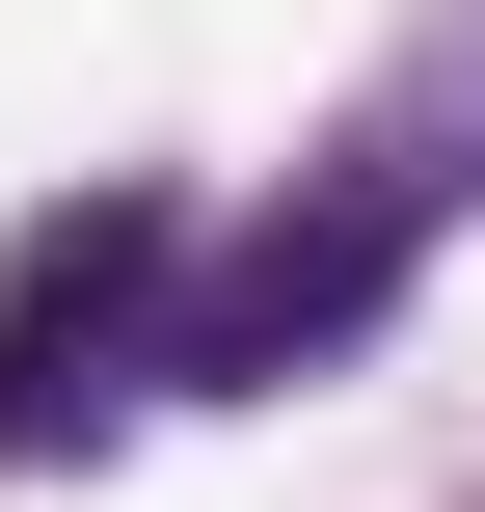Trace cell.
I'll list each match as a JSON object with an SVG mask.
<instances>
[{
  "label": "cell",
  "instance_id": "1",
  "mask_svg": "<svg viewBox=\"0 0 485 512\" xmlns=\"http://www.w3.org/2000/svg\"><path fill=\"white\" fill-rule=\"evenodd\" d=\"M432 216H459V135L405 108V135H351L297 216H243V243H189V324H162V405H270V378H351L378 351V297L432 270Z\"/></svg>",
  "mask_w": 485,
  "mask_h": 512
},
{
  "label": "cell",
  "instance_id": "2",
  "mask_svg": "<svg viewBox=\"0 0 485 512\" xmlns=\"http://www.w3.org/2000/svg\"><path fill=\"white\" fill-rule=\"evenodd\" d=\"M162 324H189V189H81L0 243V459H81L162 405Z\"/></svg>",
  "mask_w": 485,
  "mask_h": 512
}]
</instances>
